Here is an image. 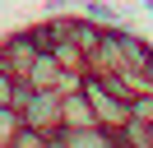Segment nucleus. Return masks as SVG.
Wrapping results in <instances>:
<instances>
[{
	"label": "nucleus",
	"mask_w": 153,
	"mask_h": 148,
	"mask_svg": "<svg viewBox=\"0 0 153 148\" xmlns=\"http://www.w3.org/2000/svg\"><path fill=\"white\" fill-rule=\"evenodd\" d=\"M14 79H19V74H10L5 65H0V102H10V92H14Z\"/></svg>",
	"instance_id": "10"
},
{
	"label": "nucleus",
	"mask_w": 153,
	"mask_h": 148,
	"mask_svg": "<svg viewBox=\"0 0 153 148\" xmlns=\"http://www.w3.org/2000/svg\"><path fill=\"white\" fill-rule=\"evenodd\" d=\"M84 97H88V107H93V116H97V125H107V130H121L125 125V116H130V102L125 97H116L111 88H102V79H97L93 70H84Z\"/></svg>",
	"instance_id": "1"
},
{
	"label": "nucleus",
	"mask_w": 153,
	"mask_h": 148,
	"mask_svg": "<svg viewBox=\"0 0 153 148\" xmlns=\"http://www.w3.org/2000/svg\"><path fill=\"white\" fill-rule=\"evenodd\" d=\"M144 9H149V14H153V0H144Z\"/></svg>",
	"instance_id": "12"
},
{
	"label": "nucleus",
	"mask_w": 153,
	"mask_h": 148,
	"mask_svg": "<svg viewBox=\"0 0 153 148\" xmlns=\"http://www.w3.org/2000/svg\"><path fill=\"white\" fill-rule=\"evenodd\" d=\"M0 5H5V0H0Z\"/></svg>",
	"instance_id": "13"
},
{
	"label": "nucleus",
	"mask_w": 153,
	"mask_h": 148,
	"mask_svg": "<svg viewBox=\"0 0 153 148\" xmlns=\"http://www.w3.org/2000/svg\"><path fill=\"white\" fill-rule=\"evenodd\" d=\"M23 125V116H19V107H10V102H0V148H10V139H14V130Z\"/></svg>",
	"instance_id": "9"
},
{
	"label": "nucleus",
	"mask_w": 153,
	"mask_h": 148,
	"mask_svg": "<svg viewBox=\"0 0 153 148\" xmlns=\"http://www.w3.org/2000/svg\"><path fill=\"white\" fill-rule=\"evenodd\" d=\"M19 116H23V125L47 130V139H51V130L60 125V88H33L28 102L19 107Z\"/></svg>",
	"instance_id": "2"
},
{
	"label": "nucleus",
	"mask_w": 153,
	"mask_h": 148,
	"mask_svg": "<svg viewBox=\"0 0 153 148\" xmlns=\"http://www.w3.org/2000/svg\"><path fill=\"white\" fill-rule=\"evenodd\" d=\"M37 60V42L28 37V28H19V33H5L0 37V65L10 74H28V65Z\"/></svg>",
	"instance_id": "3"
},
{
	"label": "nucleus",
	"mask_w": 153,
	"mask_h": 148,
	"mask_svg": "<svg viewBox=\"0 0 153 148\" xmlns=\"http://www.w3.org/2000/svg\"><path fill=\"white\" fill-rule=\"evenodd\" d=\"M79 14H88V18H93V23H102V28H116V23H121V9H116V5H107V0H84V5H79Z\"/></svg>",
	"instance_id": "8"
},
{
	"label": "nucleus",
	"mask_w": 153,
	"mask_h": 148,
	"mask_svg": "<svg viewBox=\"0 0 153 148\" xmlns=\"http://www.w3.org/2000/svg\"><path fill=\"white\" fill-rule=\"evenodd\" d=\"M116 144H134V148H153V125H144V120L125 116V125L116 130Z\"/></svg>",
	"instance_id": "7"
},
{
	"label": "nucleus",
	"mask_w": 153,
	"mask_h": 148,
	"mask_svg": "<svg viewBox=\"0 0 153 148\" xmlns=\"http://www.w3.org/2000/svg\"><path fill=\"white\" fill-rule=\"evenodd\" d=\"M60 74H65V70H60L56 56H51V51H37V60L28 65V74H23V79H28L33 88H60Z\"/></svg>",
	"instance_id": "6"
},
{
	"label": "nucleus",
	"mask_w": 153,
	"mask_h": 148,
	"mask_svg": "<svg viewBox=\"0 0 153 148\" xmlns=\"http://www.w3.org/2000/svg\"><path fill=\"white\" fill-rule=\"evenodd\" d=\"M111 37H116V51H121V70H139V65L153 56V42H149V37H139V33H130L125 23H116Z\"/></svg>",
	"instance_id": "4"
},
{
	"label": "nucleus",
	"mask_w": 153,
	"mask_h": 148,
	"mask_svg": "<svg viewBox=\"0 0 153 148\" xmlns=\"http://www.w3.org/2000/svg\"><path fill=\"white\" fill-rule=\"evenodd\" d=\"M70 5H74V0H47V14H65Z\"/></svg>",
	"instance_id": "11"
},
{
	"label": "nucleus",
	"mask_w": 153,
	"mask_h": 148,
	"mask_svg": "<svg viewBox=\"0 0 153 148\" xmlns=\"http://www.w3.org/2000/svg\"><path fill=\"white\" fill-rule=\"evenodd\" d=\"M60 125H97V116H93V107H88L84 88L60 92Z\"/></svg>",
	"instance_id": "5"
}]
</instances>
